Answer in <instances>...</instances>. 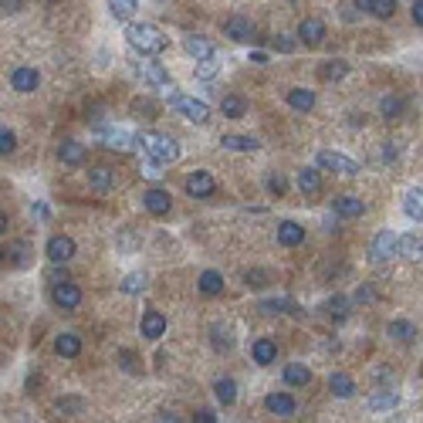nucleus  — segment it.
<instances>
[{"label":"nucleus","mask_w":423,"mask_h":423,"mask_svg":"<svg viewBox=\"0 0 423 423\" xmlns=\"http://www.w3.org/2000/svg\"><path fill=\"white\" fill-rule=\"evenodd\" d=\"M383 159H386V163H390V159H396V150H393V146H386V150H383Z\"/></svg>","instance_id":"nucleus-57"},{"label":"nucleus","mask_w":423,"mask_h":423,"mask_svg":"<svg viewBox=\"0 0 423 423\" xmlns=\"http://www.w3.org/2000/svg\"><path fill=\"white\" fill-rule=\"evenodd\" d=\"M396 403H400L396 393H383V390H379V393L369 396V410H393Z\"/></svg>","instance_id":"nucleus-40"},{"label":"nucleus","mask_w":423,"mask_h":423,"mask_svg":"<svg viewBox=\"0 0 423 423\" xmlns=\"http://www.w3.org/2000/svg\"><path fill=\"white\" fill-rule=\"evenodd\" d=\"M30 210H34V217H38V220H45V217H47V207H45V203H34Z\"/></svg>","instance_id":"nucleus-55"},{"label":"nucleus","mask_w":423,"mask_h":423,"mask_svg":"<svg viewBox=\"0 0 423 423\" xmlns=\"http://www.w3.org/2000/svg\"><path fill=\"white\" fill-rule=\"evenodd\" d=\"M41 85V75L34 72V68H28V64H17L14 72H11V89L21 91V95H28V91H34Z\"/></svg>","instance_id":"nucleus-13"},{"label":"nucleus","mask_w":423,"mask_h":423,"mask_svg":"<svg viewBox=\"0 0 423 423\" xmlns=\"http://www.w3.org/2000/svg\"><path fill=\"white\" fill-rule=\"evenodd\" d=\"M193 420H197V423H217V417H213L210 410H197V413H193Z\"/></svg>","instance_id":"nucleus-51"},{"label":"nucleus","mask_w":423,"mask_h":423,"mask_svg":"<svg viewBox=\"0 0 423 423\" xmlns=\"http://www.w3.org/2000/svg\"><path fill=\"white\" fill-rule=\"evenodd\" d=\"M325 24L318 21V17H305L302 24H298V41H302L305 47H318L322 41H325Z\"/></svg>","instance_id":"nucleus-10"},{"label":"nucleus","mask_w":423,"mask_h":423,"mask_svg":"<svg viewBox=\"0 0 423 423\" xmlns=\"http://www.w3.org/2000/svg\"><path fill=\"white\" fill-rule=\"evenodd\" d=\"M21 4H24V0H0L4 14H17V11H21Z\"/></svg>","instance_id":"nucleus-49"},{"label":"nucleus","mask_w":423,"mask_h":423,"mask_svg":"<svg viewBox=\"0 0 423 423\" xmlns=\"http://www.w3.org/2000/svg\"><path fill=\"white\" fill-rule=\"evenodd\" d=\"M413 24L423 28V0H413Z\"/></svg>","instance_id":"nucleus-50"},{"label":"nucleus","mask_w":423,"mask_h":423,"mask_svg":"<svg viewBox=\"0 0 423 423\" xmlns=\"http://www.w3.org/2000/svg\"><path fill=\"white\" fill-rule=\"evenodd\" d=\"M251 61H254V64H264V61H268V55H264V51H254V55H251Z\"/></svg>","instance_id":"nucleus-56"},{"label":"nucleus","mask_w":423,"mask_h":423,"mask_svg":"<svg viewBox=\"0 0 423 423\" xmlns=\"http://www.w3.org/2000/svg\"><path fill=\"white\" fill-rule=\"evenodd\" d=\"M403 210H407V217H413V220H423V190H407V197H403Z\"/></svg>","instance_id":"nucleus-34"},{"label":"nucleus","mask_w":423,"mask_h":423,"mask_svg":"<svg viewBox=\"0 0 423 423\" xmlns=\"http://www.w3.org/2000/svg\"><path fill=\"white\" fill-rule=\"evenodd\" d=\"M89 186L95 190V193H108L112 186H115V173L108 167H95L89 169Z\"/></svg>","instance_id":"nucleus-18"},{"label":"nucleus","mask_w":423,"mask_h":423,"mask_svg":"<svg viewBox=\"0 0 423 423\" xmlns=\"http://www.w3.org/2000/svg\"><path fill=\"white\" fill-rule=\"evenodd\" d=\"M58 410H81V400H64V403L58 400Z\"/></svg>","instance_id":"nucleus-53"},{"label":"nucleus","mask_w":423,"mask_h":423,"mask_svg":"<svg viewBox=\"0 0 423 423\" xmlns=\"http://www.w3.org/2000/svg\"><path fill=\"white\" fill-rule=\"evenodd\" d=\"M356 7H359V11H369V0H356Z\"/></svg>","instance_id":"nucleus-58"},{"label":"nucleus","mask_w":423,"mask_h":423,"mask_svg":"<svg viewBox=\"0 0 423 423\" xmlns=\"http://www.w3.org/2000/svg\"><path fill=\"white\" fill-rule=\"evenodd\" d=\"M98 139L108 142V150H115V146H122V150H139V136L125 132V129H98Z\"/></svg>","instance_id":"nucleus-15"},{"label":"nucleus","mask_w":423,"mask_h":423,"mask_svg":"<svg viewBox=\"0 0 423 423\" xmlns=\"http://www.w3.org/2000/svg\"><path fill=\"white\" fill-rule=\"evenodd\" d=\"M139 150L146 152V159L159 163V167H173V163L180 159L176 139L163 136V132H142V136H139Z\"/></svg>","instance_id":"nucleus-1"},{"label":"nucleus","mask_w":423,"mask_h":423,"mask_svg":"<svg viewBox=\"0 0 423 423\" xmlns=\"http://www.w3.org/2000/svg\"><path fill=\"white\" fill-rule=\"evenodd\" d=\"M386 335H390V339H396V342H413L417 329H413V322H407V318H396V322H390V325H386Z\"/></svg>","instance_id":"nucleus-30"},{"label":"nucleus","mask_w":423,"mask_h":423,"mask_svg":"<svg viewBox=\"0 0 423 423\" xmlns=\"http://www.w3.org/2000/svg\"><path fill=\"white\" fill-rule=\"evenodd\" d=\"M85 156H89V146H81V142H75V139H64V142L58 146V159L64 163V167H81Z\"/></svg>","instance_id":"nucleus-16"},{"label":"nucleus","mask_w":423,"mask_h":423,"mask_svg":"<svg viewBox=\"0 0 423 423\" xmlns=\"http://www.w3.org/2000/svg\"><path fill=\"white\" fill-rule=\"evenodd\" d=\"M224 34L230 38V41H251V38H254V24H251L247 17L234 14V17H227Z\"/></svg>","instance_id":"nucleus-17"},{"label":"nucleus","mask_w":423,"mask_h":423,"mask_svg":"<svg viewBox=\"0 0 423 423\" xmlns=\"http://www.w3.org/2000/svg\"><path fill=\"white\" fill-rule=\"evenodd\" d=\"M51 302L58 305L61 312H75L81 305V288L72 285V281H61V285L51 288Z\"/></svg>","instance_id":"nucleus-7"},{"label":"nucleus","mask_w":423,"mask_h":423,"mask_svg":"<svg viewBox=\"0 0 423 423\" xmlns=\"http://www.w3.org/2000/svg\"><path fill=\"white\" fill-rule=\"evenodd\" d=\"M268 190H271L274 197H281L288 190V183H285V176H268Z\"/></svg>","instance_id":"nucleus-48"},{"label":"nucleus","mask_w":423,"mask_h":423,"mask_svg":"<svg viewBox=\"0 0 423 423\" xmlns=\"http://www.w3.org/2000/svg\"><path fill=\"white\" fill-rule=\"evenodd\" d=\"M136 72L146 85H152V89H173V85H169V72L159 64V61H152L150 55H142V61H136Z\"/></svg>","instance_id":"nucleus-5"},{"label":"nucleus","mask_w":423,"mask_h":423,"mask_svg":"<svg viewBox=\"0 0 423 423\" xmlns=\"http://www.w3.org/2000/svg\"><path fill=\"white\" fill-rule=\"evenodd\" d=\"M369 14L373 17H393L396 0H369Z\"/></svg>","instance_id":"nucleus-41"},{"label":"nucleus","mask_w":423,"mask_h":423,"mask_svg":"<svg viewBox=\"0 0 423 423\" xmlns=\"http://www.w3.org/2000/svg\"><path fill=\"white\" fill-rule=\"evenodd\" d=\"M136 7H139V0H108V11H112L115 21H132Z\"/></svg>","instance_id":"nucleus-35"},{"label":"nucleus","mask_w":423,"mask_h":423,"mask_svg":"<svg viewBox=\"0 0 423 423\" xmlns=\"http://www.w3.org/2000/svg\"><path fill=\"white\" fill-rule=\"evenodd\" d=\"M125 41L136 47V51H142V55H163L169 47V41L163 38V30L152 28V24H129V28H125Z\"/></svg>","instance_id":"nucleus-2"},{"label":"nucleus","mask_w":423,"mask_h":423,"mask_svg":"<svg viewBox=\"0 0 423 423\" xmlns=\"http://www.w3.org/2000/svg\"><path fill=\"white\" fill-rule=\"evenodd\" d=\"M318 167L322 169H332V173H342V176H356L359 173V163L349 159L342 152H332V150H322L318 152Z\"/></svg>","instance_id":"nucleus-6"},{"label":"nucleus","mask_w":423,"mask_h":423,"mask_svg":"<svg viewBox=\"0 0 423 423\" xmlns=\"http://www.w3.org/2000/svg\"><path fill=\"white\" fill-rule=\"evenodd\" d=\"M213 190H217V183H213V176L207 169H193V173L186 176V193H190V197H197V200L213 197Z\"/></svg>","instance_id":"nucleus-9"},{"label":"nucleus","mask_w":423,"mask_h":423,"mask_svg":"<svg viewBox=\"0 0 423 423\" xmlns=\"http://www.w3.org/2000/svg\"><path fill=\"white\" fill-rule=\"evenodd\" d=\"M261 308L268 315H281V312H291V302L288 298H271V302H261Z\"/></svg>","instance_id":"nucleus-43"},{"label":"nucleus","mask_w":423,"mask_h":423,"mask_svg":"<svg viewBox=\"0 0 423 423\" xmlns=\"http://www.w3.org/2000/svg\"><path fill=\"white\" fill-rule=\"evenodd\" d=\"M251 352H254L257 366H271L274 359H278V342H274V339H257Z\"/></svg>","instance_id":"nucleus-25"},{"label":"nucleus","mask_w":423,"mask_h":423,"mask_svg":"<svg viewBox=\"0 0 423 423\" xmlns=\"http://www.w3.org/2000/svg\"><path fill=\"white\" fill-rule=\"evenodd\" d=\"M122 291H125V295H142V291H146V274H129V278L122 281Z\"/></svg>","instance_id":"nucleus-42"},{"label":"nucleus","mask_w":423,"mask_h":423,"mask_svg":"<svg viewBox=\"0 0 423 423\" xmlns=\"http://www.w3.org/2000/svg\"><path fill=\"white\" fill-rule=\"evenodd\" d=\"M183 51H186L190 58H197V61L217 58V47H213L207 38H200V34H186V38H183Z\"/></svg>","instance_id":"nucleus-14"},{"label":"nucleus","mask_w":423,"mask_h":423,"mask_svg":"<svg viewBox=\"0 0 423 423\" xmlns=\"http://www.w3.org/2000/svg\"><path fill=\"white\" fill-rule=\"evenodd\" d=\"M325 315H332V318H349V298H342V295L329 298V302H325Z\"/></svg>","instance_id":"nucleus-38"},{"label":"nucleus","mask_w":423,"mask_h":423,"mask_svg":"<svg viewBox=\"0 0 423 423\" xmlns=\"http://www.w3.org/2000/svg\"><path fill=\"white\" fill-rule=\"evenodd\" d=\"M51 4H61V0H51Z\"/></svg>","instance_id":"nucleus-59"},{"label":"nucleus","mask_w":423,"mask_h":423,"mask_svg":"<svg viewBox=\"0 0 423 423\" xmlns=\"http://www.w3.org/2000/svg\"><path fill=\"white\" fill-rule=\"evenodd\" d=\"M197 288L200 291H203V295H220V291H224V274L220 271H203L200 274V281H197Z\"/></svg>","instance_id":"nucleus-32"},{"label":"nucleus","mask_w":423,"mask_h":423,"mask_svg":"<svg viewBox=\"0 0 423 423\" xmlns=\"http://www.w3.org/2000/svg\"><path fill=\"white\" fill-rule=\"evenodd\" d=\"M244 281H247L251 288H264L268 285V274L264 271H244Z\"/></svg>","instance_id":"nucleus-47"},{"label":"nucleus","mask_w":423,"mask_h":423,"mask_svg":"<svg viewBox=\"0 0 423 423\" xmlns=\"http://www.w3.org/2000/svg\"><path fill=\"white\" fill-rule=\"evenodd\" d=\"M167 102H169L173 112H180L183 119H190V122H207V119H210V106H207V102H200V98H193V95H183V91L169 89L167 91Z\"/></svg>","instance_id":"nucleus-3"},{"label":"nucleus","mask_w":423,"mask_h":423,"mask_svg":"<svg viewBox=\"0 0 423 423\" xmlns=\"http://www.w3.org/2000/svg\"><path fill=\"white\" fill-rule=\"evenodd\" d=\"M264 407H268V413H274V417H291V413H295V400L288 393H268L264 396Z\"/></svg>","instance_id":"nucleus-21"},{"label":"nucleus","mask_w":423,"mask_h":423,"mask_svg":"<svg viewBox=\"0 0 423 423\" xmlns=\"http://www.w3.org/2000/svg\"><path fill=\"white\" fill-rule=\"evenodd\" d=\"M220 146H224V150H234V152H254L261 142H257L254 136H234V132H227V136H220Z\"/></svg>","instance_id":"nucleus-26"},{"label":"nucleus","mask_w":423,"mask_h":423,"mask_svg":"<svg viewBox=\"0 0 423 423\" xmlns=\"http://www.w3.org/2000/svg\"><path fill=\"white\" fill-rule=\"evenodd\" d=\"M271 47H274V51H281V55H291V51H295V41L285 38V34H278V38L271 41Z\"/></svg>","instance_id":"nucleus-46"},{"label":"nucleus","mask_w":423,"mask_h":423,"mask_svg":"<svg viewBox=\"0 0 423 423\" xmlns=\"http://www.w3.org/2000/svg\"><path fill=\"white\" fill-rule=\"evenodd\" d=\"M14 150H17V136L11 129H4V132H0V152L7 156V152H14Z\"/></svg>","instance_id":"nucleus-45"},{"label":"nucleus","mask_w":423,"mask_h":423,"mask_svg":"<svg viewBox=\"0 0 423 423\" xmlns=\"http://www.w3.org/2000/svg\"><path fill=\"white\" fill-rule=\"evenodd\" d=\"M379 112H383V119H400L403 115V98L400 95H386L379 102Z\"/></svg>","instance_id":"nucleus-37"},{"label":"nucleus","mask_w":423,"mask_h":423,"mask_svg":"<svg viewBox=\"0 0 423 423\" xmlns=\"http://www.w3.org/2000/svg\"><path fill=\"white\" fill-rule=\"evenodd\" d=\"M356 302H373V291H369V288H359V291H356Z\"/></svg>","instance_id":"nucleus-54"},{"label":"nucleus","mask_w":423,"mask_h":423,"mask_svg":"<svg viewBox=\"0 0 423 423\" xmlns=\"http://www.w3.org/2000/svg\"><path fill=\"white\" fill-rule=\"evenodd\" d=\"M335 213H339V217H346V220H359V217H363L366 213V203L359 197H339L335 200Z\"/></svg>","instance_id":"nucleus-20"},{"label":"nucleus","mask_w":423,"mask_h":423,"mask_svg":"<svg viewBox=\"0 0 423 423\" xmlns=\"http://www.w3.org/2000/svg\"><path fill=\"white\" fill-rule=\"evenodd\" d=\"M45 254H47L51 264H64V261H72V257H75V241H72L68 234H55V237L47 241Z\"/></svg>","instance_id":"nucleus-8"},{"label":"nucleus","mask_w":423,"mask_h":423,"mask_svg":"<svg viewBox=\"0 0 423 423\" xmlns=\"http://www.w3.org/2000/svg\"><path fill=\"white\" fill-rule=\"evenodd\" d=\"M55 352L64 356V359H75L78 352H81V339H78L75 332H61L58 339H55Z\"/></svg>","instance_id":"nucleus-24"},{"label":"nucleus","mask_w":423,"mask_h":423,"mask_svg":"<svg viewBox=\"0 0 423 423\" xmlns=\"http://www.w3.org/2000/svg\"><path fill=\"white\" fill-rule=\"evenodd\" d=\"M210 342H213V349H217V352H227V349L234 346L230 332H227V329H220V325H213V329H210Z\"/></svg>","instance_id":"nucleus-39"},{"label":"nucleus","mask_w":423,"mask_h":423,"mask_svg":"<svg viewBox=\"0 0 423 423\" xmlns=\"http://www.w3.org/2000/svg\"><path fill=\"white\" fill-rule=\"evenodd\" d=\"M213 396H217L220 407H230V403L237 400V383H234V379H217V383H213Z\"/></svg>","instance_id":"nucleus-31"},{"label":"nucleus","mask_w":423,"mask_h":423,"mask_svg":"<svg viewBox=\"0 0 423 423\" xmlns=\"http://www.w3.org/2000/svg\"><path fill=\"white\" fill-rule=\"evenodd\" d=\"M213 75H217V64H213V58L197 61V78H203V81H210Z\"/></svg>","instance_id":"nucleus-44"},{"label":"nucleus","mask_w":423,"mask_h":423,"mask_svg":"<svg viewBox=\"0 0 423 423\" xmlns=\"http://www.w3.org/2000/svg\"><path fill=\"white\" fill-rule=\"evenodd\" d=\"M288 106L298 108V112L315 108V91H308V89H288Z\"/></svg>","instance_id":"nucleus-29"},{"label":"nucleus","mask_w":423,"mask_h":423,"mask_svg":"<svg viewBox=\"0 0 423 423\" xmlns=\"http://www.w3.org/2000/svg\"><path fill=\"white\" fill-rule=\"evenodd\" d=\"M302 241H305V227H298L295 220H281V224H278V244L298 247Z\"/></svg>","instance_id":"nucleus-19"},{"label":"nucleus","mask_w":423,"mask_h":423,"mask_svg":"<svg viewBox=\"0 0 423 423\" xmlns=\"http://www.w3.org/2000/svg\"><path fill=\"white\" fill-rule=\"evenodd\" d=\"M227 119H241L244 112H247V102H244L241 95H224V102H220Z\"/></svg>","instance_id":"nucleus-36"},{"label":"nucleus","mask_w":423,"mask_h":423,"mask_svg":"<svg viewBox=\"0 0 423 423\" xmlns=\"http://www.w3.org/2000/svg\"><path fill=\"white\" fill-rule=\"evenodd\" d=\"M295 183H298V190H302V193H318V190H322V173L312 169V167H305V169H298Z\"/></svg>","instance_id":"nucleus-27"},{"label":"nucleus","mask_w":423,"mask_h":423,"mask_svg":"<svg viewBox=\"0 0 423 423\" xmlns=\"http://www.w3.org/2000/svg\"><path fill=\"white\" fill-rule=\"evenodd\" d=\"M285 383L288 386H308L312 383V373L305 363H288L285 366Z\"/></svg>","instance_id":"nucleus-28"},{"label":"nucleus","mask_w":423,"mask_h":423,"mask_svg":"<svg viewBox=\"0 0 423 423\" xmlns=\"http://www.w3.org/2000/svg\"><path fill=\"white\" fill-rule=\"evenodd\" d=\"M346 72H349L346 61L332 58V61H322V68H318V78H322V81H339V78H346Z\"/></svg>","instance_id":"nucleus-33"},{"label":"nucleus","mask_w":423,"mask_h":423,"mask_svg":"<svg viewBox=\"0 0 423 423\" xmlns=\"http://www.w3.org/2000/svg\"><path fill=\"white\" fill-rule=\"evenodd\" d=\"M51 281H55V285H61V281H72V278H68V271H64V268H55V271H51Z\"/></svg>","instance_id":"nucleus-52"},{"label":"nucleus","mask_w":423,"mask_h":423,"mask_svg":"<svg viewBox=\"0 0 423 423\" xmlns=\"http://www.w3.org/2000/svg\"><path fill=\"white\" fill-rule=\"evenodd\" d=\"M139 332L146 335L150 342H156V339H163V335H167V318H163V312H156V308H150V312H142V322H139Z\"/></svg>","instance_id":"nucleus-12"},{"label":"nucleus","mask_w":423,"mask_h":423,"mask_svg":"<svg viewBox=\"0 0 423 423\" xmlns=\"http://www.w3.org/2000/svg\"><path fill=\"white\" fill-rule=\"evenodd\" d=\"M329 390H332V396H339V400H349V396L356 393V379L349 376V373H332V376H329Z\"/></svg>","instance_id":"nucleus-22"},{"label":"nucleus","mask_w":423,"mask_h":423,"mask_svg":"<svg viewBox=\"0 0 423 423\" xmlns=\"http://www.w3.org/2000/svg\"><path fill=\"white\" fill-rule=\"evenodd\" d=\"M400 254V234L393 230H379L373 244H369V257H373V264H383V261H390V257Z\"/></svg>","instance_id":"nucleus-4"},{"label":"nucleus","mask_w":423,"mask_h":423,"mask_svg":"<svg viewBox=\"0 0 423 423\" xmlns=\"http://www.w3.org/2000/svg\"><path fill=\"white\" fill-rule=\"evenodd\" d=\"M142 207L152 213V217H167L169 207H173V197H169L167 190H159V186H152L142 193Z\"/></svg>","instance_id":"nucleus-11"},{"label":"nucleus","mask_w":423,"mask_h":423,"mask_svg":"<svg viewBox=\"0 0 423 423\" xmlns=\"http://www.w3.org/2000/svg\"><path fill=\"white\" fill-rule=\"evenodd\" d=\"M400 257H407V261H423V237L420 234H403V237H400Z\"/></svg>","instance_id":"nucleus-23"}]
</instances>
